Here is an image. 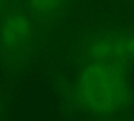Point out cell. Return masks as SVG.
I'll list each match as a JSON object with an SVG mask.
<instances>
[{
  "instance_id": "1",
  "label": "cell",
  "mask_w": 134,
  "mask_h": 121,
  "mask_svg": "<svg viewBox=\"0 0 134 121\" xmlns=\"http://www.w3.org/2000/svg\"><path fill=\"white\" fill-rule=\"evenodd\" d=\"M132 96L128 66L103 59L85 60L74 84V98L83 110L111 117L128 107Z\"/></svg>"
},
{
  "instance_id": "2",
  "label": "cell",
  "mask_w": 134,
  "mask_h": 121,
  "mask_svg": "<svg viewBox=\"0 0 134 121\" xmlns=\"http://www.w3.org/2000/svg\"><path fill=\"white\" fill-rule=\"evenodd\" d=\"M85 60L103 59L129 67L134 63V30L107 29L91 33L83 45Z\"/></svg>"
},
{
  "instance_id": "3",
  "label": "cell",
  "mask_w": 134,
  "mask_h": 121,
  "mask_svg": "<svg viewBox=\"0 0 134 121\" xmlns=\"http://www.w3.org/2000/svg\"><path fill=\"white\" fill-rule=\"evenodd\" d=\"M34 17L25 5H8L0 17V52L10 59L21 57L32 38Z\"/></svg>"
},
{
  "instance_id": "4",
  "label": "cell",
  "mask_w": 134,
  "mask_h": 121,
  "mask_svg": "<svg viewBox=\"0 0 134 121\" xmlns=\"http://www.w3.org/2000/svg\"><path fill=\"white\" fill-rule=\"evenodd\" d=\"M69 0H25V6L34 19L49 21L58 18L66 8Z\"/></svg>"
},
{
  "instance_id": "5",
  "label": "cell",
  "mask_w": 134,
  "mask_h": 121,
  "mask_svg": "<svg viewBox=\"0 0 134 121\" xmlns=\"http://www.w3.org/2000/svg\"><path fill=\"white\" fill-rule=\"evenodd\" d=\"M8 7V0H0V17Z\"/></svg>"
},
{
  "instance_id": "6",
  "label": "cell",
  "mask_w": 134,
  "mask_h": 121,
  "mask_svg": "<svg viewBox=\"0 0 134 121\" xmlns=\"http://www.w3.org/2000/svg\"><path fill=\"white\" fill-rule=\"evenodd\" d=\"M1 111H2V99H1V94H0V116H1Z\"/></svg>"
},
{
  "instance_id": "7",
  "label": "cell",
  "mask_w": 134,
  "mask_h": 121,
  "mask_svg": "<svg viewBox=\"0 0 134 121\" xmlns=\"http://www.w3.org/2000/svg\"><path fill=\"white\" fill-rule=\"evenodd\" d=\"M113 121H130V120H113Z\"/></svg>"
}]
</instances>
